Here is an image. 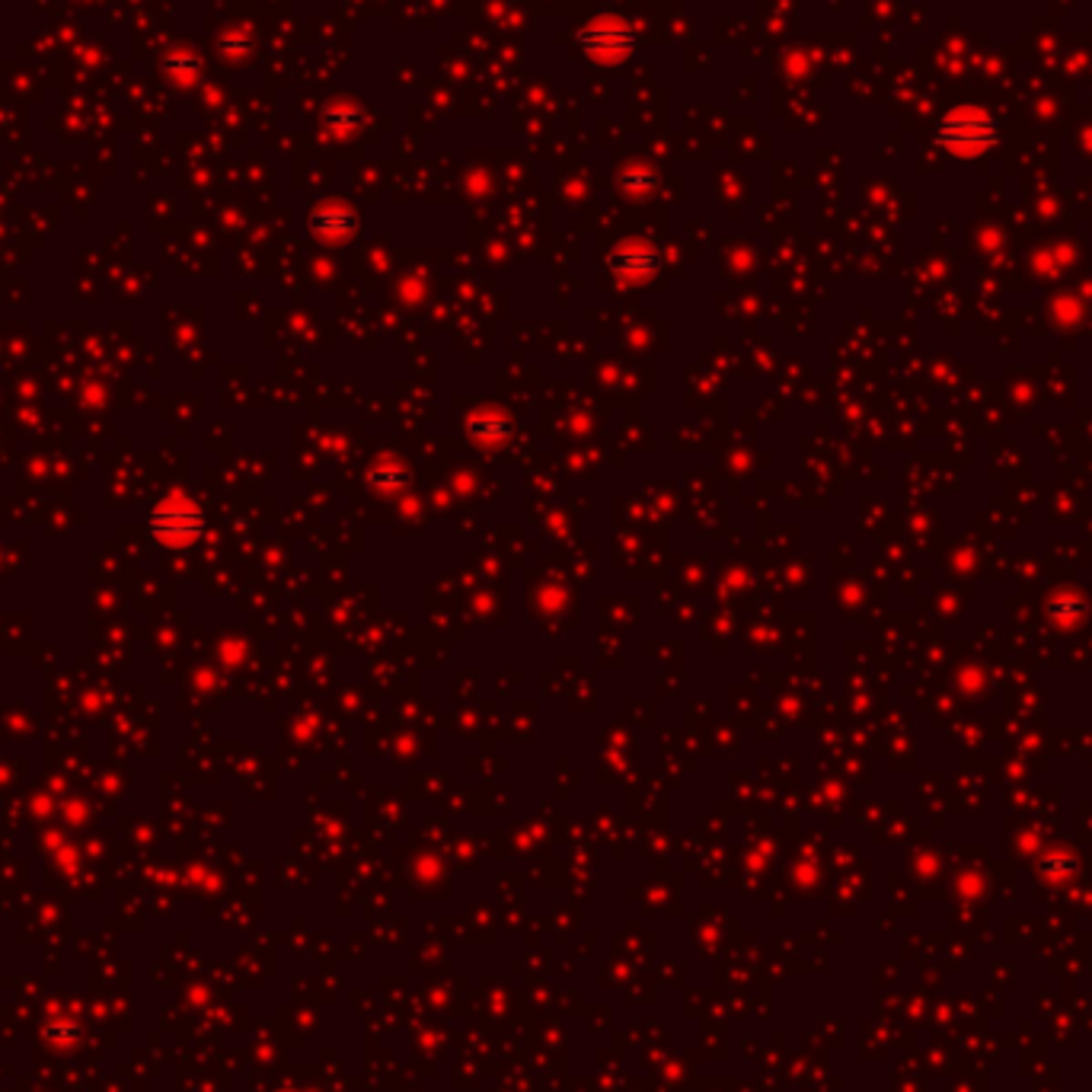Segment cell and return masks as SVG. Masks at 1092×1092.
Segmentation results:
<instances>
[{"label": "cell", "instance_id": "6da1fadb", "mask_svg": "<svg viewBox=\"0 0 1092 1092\" xmlns=\"http://www.w3.org/2000/svg\"><path fill=\"white\" fill-rule=\"evenodd\" d=\"M936 138L952 153L968 157V153H981L984 148H991L997 138V128H994V119L984 116L981 109H955L940 121Z\"/></svg>", "mask_w": 1092, "mask_h": 1092}]
</instances>
